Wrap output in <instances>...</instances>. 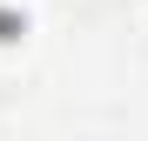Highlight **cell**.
<instances>
[{
    "instance_id": "obj_2",
    "label": "cell",
    "mask_w": 148,
    "mask_h": 141,
    "mask_svg": "<svg viewBox=\"0 0 148 141\" xmlns=\"http://www.w3.org/2000/svg\"><path fill=\"white\" fill-rule=\"evenodd\" d=\"M141 20H148V0H141Z\"/></svg>"
},
{
    "instance_id": "obj_1",
    "label": "cell",
    "mask_w": 148,
    "mask_h": 141,
    "mask_svg": "<svg viewBox=\"0 0 148 141\" xmlns=\"http://www.w3.org/2000/svg\"><path fill=\"white\" fill-rule=\"evenodd\" d=\"M27 34V14H14V7H0V40H20Z\"/></svg>"
}]
</instances>
